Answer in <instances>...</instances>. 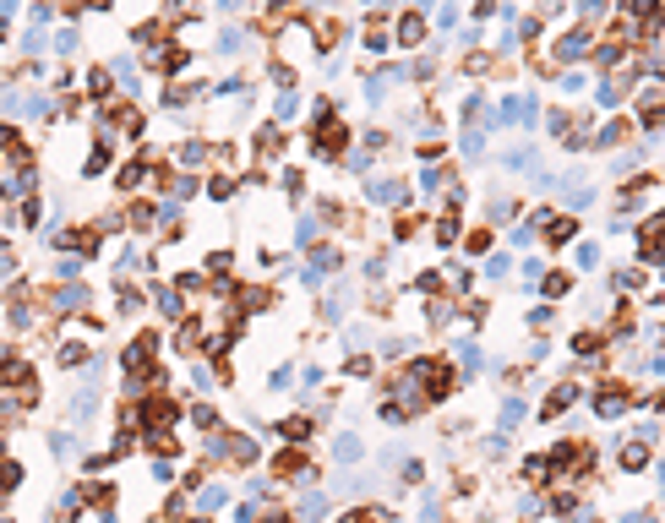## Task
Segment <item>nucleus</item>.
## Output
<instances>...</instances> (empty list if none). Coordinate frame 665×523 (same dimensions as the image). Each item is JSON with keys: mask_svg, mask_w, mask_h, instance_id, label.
<instances>
[{"mask_svg": "<svg viewBox=\"0 0 665 523\" xmlns=\"http://www.w3.org/2000/svg\"><path fill=\"white\" fill-rule=\"evenodd\" d=\"M409 381H420L426 398H447L453 392V366L437 360V355H420V360H409Z\"/></svg>", "mask_w": 665, "mask_h": 523, "instance_id": "f257e3e1", "label": "nucleus"}, {"mask_svg": "<svg viewBox=\"0 0 665 523\" xmlns=\"http://www.w3.org/2000/svg\"><path fill=\"white\" fill-rule=\"evenodd\" d=\"M627 403H633V392H622L616 381H605V387H594V409H600L605 420H616V414H622Z\"/></svg>", "mask_w": 665, "mask_h": 523, "instance_id": "f03ea898", "label": "nucleus"}, {"mask_svg": "<svg viewBox=\"0 0 665 523\" xmlns=\"http://www.w3.org/2000/svg\"><path fill=\"white\" fill-rule=\"evenodd\" d=\"M153 349H158V338H153V333H137L131 349H126V371L142 376V366H153Z\"/></svg>", "mask_w": 665, "mask_h": 523, "instance_id": "7ed1b4c3", "label": "nucleus"}, {"mask_svg": "<svg viewBox=\"0 0 665 523\" xmlns=\"http://www.w3.org/2000/svg\"><path fill=\"white\" fill-rule=\"evenodd\" d=\"M573 398H578V387H573V381H562V387H556V392H551V398H545V403H540V414H545V420H551V414H562V409H567V403H573Z\"/></svg>", "mask_w": 665, "mask_h": 523, "instance_id": "20e7f679", "label": "nucleus"}, {"mask_svg": "<svg viewBox=\"0 0 665 523\" xmlns=\"http://www.w3.org/2000/svg\"><path fill=\"white\" fill-rule=\"evenodd\" d=\"M300 518H305V523L327 518V496H322V491H305V502H300Z\"/></svg>", "mask_w": 665, "mask_h": 523, "instance_id": "39448f33", "label": "nucleus"}, {"mask_svg": "<svg viewBox=\"0 0 665 523\" xmlns=\"http://www.w3.org/2000/svg\"><path fill=\"white\" fill-rule=\"evenodd\" d=\"M556 55H562V60H578V55H589V33H567Z\"/></svg>", "mask_w": 665, "mask_h": 523, "instance_id": "423d86ee", "label": "nucleus"}, {"mask_svg": "<svg viewBox=\"0 0 665 523\" xmlns=\"http://www.w3.org/2000/svg\"><path fill=\"white\" fill-rule=\"evenodd\" d=\"M82 305H87V289H61V295H55V311H61V316H66V311H82Z\"/></svg>", "mask_w": 665, "mask_h": 523, "instance_id": "0eeeda50", "label": "nucleus"}, {"mask_svg": "<svg viewBox=\"0 0 665 523\" xmlns=\"http://www.w3.org/2000/svg\"><path fill=\"white\" fill-rule=\"evenodd\" d=\"M644 262H660V219L644 224Z\"/></svg>", "mask_w": 665, "mask_h": 523, "instance_id": "6e6552de", "label": "nucleus"}, {"mask_svg": "<svg viewBox=\"0 0 665 523\" xmlns=\"http://www.w3.org/2000/svg\"><path fill=\"white\" fill-rule=\"evenodd\" d=\"M55 360H61V366H82V360H87V344H61V349H55Z\"/></svg>", "mask_w": 665, "mask_h": 523, "instance_id": "1a4fd4ad", "label": "nucleus"}, {"mask_svg": "<svg viewBox=\"0 0 665 523\" xmlns=\"http://www.w3.org/2000/svg\"><path fill=\"white\" fill-rule=\"evenodd\" d=\"M644 463H649V447H644V442L622 447V469H644Z\"/></svg>", "mask_w": 665, "mask_h": 523, "instance_id": "9d476101", "label": "nucleus"}, {"mask_svg": "<svg viewBox=\"0 0 665 523\" xmlns=\"http://www.w3.org/2000/svg\"><path fill=\"white\" fill-rule=\"evenodd\" d=\"M573 355H578V360H584V355H600V333H578V338H573Z\"/></svg>", "mask_w": 665, "mask_h": 523, "instance_id": "9b49d317", "label": "nucleus"}, {"mask_svg": "<svg viewBox=\"0 0 665 523\" xmlns=\"http://www.w3.org/2000/svg\"><path fill=\"white\" fill-rule=\"evenodd\" d=\"M284 436H290V442H305V436H311V420H305V414L284 420Z\"/></svg>", "mask_w": 665, "mask_h": 523, "instance_id": "f8f14e48", "label": "nucleus"}, {"mask_svg": "<svg viewBox=\"0 0 665 523\" xmlns=\"http://www.w3.org/2000/svg\"><path fill=\"white\" fill-rule=\"evenodd\" d=\"M420 33H426V22H420V16H404V22H398V38H404V44H415Z\"/></svg>", "mask_w": 665, "mask_h": 523, "instance_id": "ddd939ff", "label": "nucleus"}, {"mask_svg": "<svg viewBox=\"0 0 665 523\" xmlns=\"http://www.w3.org/2000/svg\"><path fill=\"white\" fill-rule=\"evenodd\" d=\"M398 191H404V186H398V180H376V186H371V197H376V202H393V197H398Z\"/></svg>", "mask_w": 665, "mask_h": 523, "instance_id": "4468645a", "label": "nucleus"}, {"mask_svg": "<svg viewBox=\"0 0 665 523\" xmlns=\"http://www.w3.org/2000/svg\"><path fill=\"white\" fill-rule=\"evenodd\" d=\"M158 311H164V316H180V295H175V289H158Z\"/></svg>", "mask_w": 665, "mask_h": 523, "instance_id": "2eb2a0df", "label": "nucleus"}, {"mask_svg": "<svg viewBox=\"0 0 665 523\" xmlns=\"http://www.w3.org/2000/svg\"><path fill=\"white\" fill-rule=\"evenodd\" d=\"M333 452L349 463V458H360V442H355V436H338V442H333Z\"/></svg>", "mask_w": 665, "mask_h": 523, "instance_id": "dca6fc26", "label": "nucleus"}, {"mask_svg": "<svg viewBox=\"0 0 665 523\" xmlns=\"http://www.w3.org/2000/svg\"><path fill=\"white\" fill-rule=\"evenodd\" d=\"M142 175H148V164H126V169H120V186H126V191H131V186H137V180H142Z\"/></svg>", "mask_w": 665, "mask_h": 523, "instance_id": "f3484780", "label": "nucleus"}, {"mask_svg": "<svg viewBox=\"0 0 665 523\" xmlns=\"http://www.w3.org/2000/svg\"><path fill=\"white\" fill-rule=\"evenodd\" d=\"M87 87L104 98V93H109V71H104V66H98V71H87Z\"/></svg>", "mask_w": 665, "mask_h": 523, "instance_id": "a211bd4d", "label": "nucleus"}, {"mask_svg": "<svg viewBox=\"0 0 665 523\" xmlns=\"http://www.w3.org/2000/svg\"><path fill=\"white\" fill-rule=\"evenodd\" d=\"M131 224H137V229H153V208H148V202H137V208H131Z\"/></svg>", "mask_w": 665, "mask_h": 523, "instance_id": "6ab92c4d", "label": "nucleus"}, {"mask_svg": "<svg viewBox=\"0 0 665 523\" xmlns=\"http://www.w3.org/2000/svg\"><path fill=\"white\" fill-rule=\"evenodd\" d=\"M55 273H61V278H76V273H82V262H76V256H61V262H55Z\"/></svg>", "mask_w": 665, "mask_h": 523, "instance_id": "aec40b11", "label": "nucleus"}, {"mask_svg": "<svg viewBox=\"0 0 665 523\" xmlns=\"http://www.w3.org/2000/svg\"><path fill=\"white\" fill-rule=\"evenodd\" d=\"M545 295H567V273H551L545 278Z\"/></svg>", "mask_w": 665, "mask_h": 523, "instance_id": "412c9836", "label": "nucleus"}, {"mask_svg": "<svg viewBox=\"0 0 665 523\" xmlns=\"http://www.w3.org/2000/svg\"><path fill=\"white\" fill-rule=\"evenodd\" d=\"M518 414H523V403H518V398H508V403H502V425H513Z\"/></svg>", "mask_w": 665, "mask_h": 523, "instance_id": "4be33fe9", "label": "nucleus"}, {"mask_svg": "<svg viewBox=\"0 0 665 523\" xmlns=\"http://www.w3.org/2000/svg\"><path fill=\"white\" fill-rule=\"evenodd\" d=\"M627 523H655V513H633V518H627Z\"/></svg>", "mask_w": 665, "mask_h": 523, "instance_id": "5701e85b", "label": "nucleus"}]
</instances>
